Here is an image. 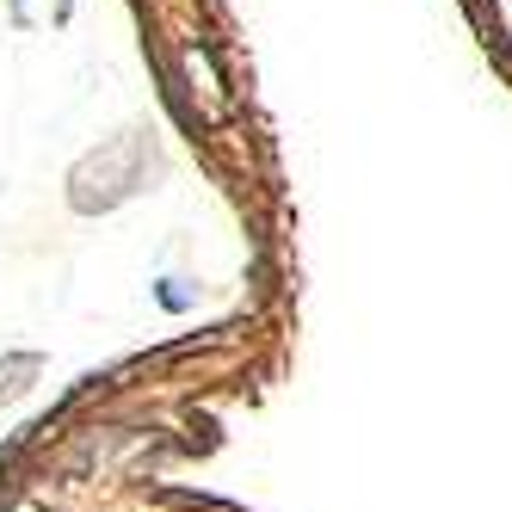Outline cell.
Listing matches in <instances>:
<instances>
[{
  "label": "cell",
  "instance_id": "cell-1",
  "mask_svg": "<svg viewBox=\"0 0 512 512\" xmlns=\"http://www.w3.org/2000/svg\"><path fill=\"white\" fill-rule=\"evenodd\" d=\"M25 377H38V358H13L7 371H0V401H13V395H25Z\"/></svg>",
  "mask_w": 512,
  "mask_h": 512
}]
</instances>
